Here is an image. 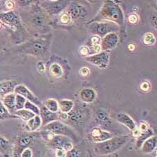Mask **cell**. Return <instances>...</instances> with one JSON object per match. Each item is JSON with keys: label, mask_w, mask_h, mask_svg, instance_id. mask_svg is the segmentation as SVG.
Masks as SVG:
<instances>
[{"label": "cell", "mask_w": 157, "mask_h": 157, "mask_svg": "<svg viewBox=\"0 0 157 157\" xmlns=\"http://www.w3.org/2000/svg\"><path fill=\"white\" fill-rule=\"evenodd\" d=\"M111 21L117 24L121 28H124L125 18L120 6L113 0H105L98 14L89 22Z\"/></svg>", "instance_id": "1"}, {"label": "cell", "mask_w": 157, "mask_h": 157, "mask_svg": "<svg viewBox=\"0 0 157 157\" xmlns=\"http://www.w3.org/2000/svg\"><path fill=\"white\" fill-rule=\"evenodd\" d=\"M50 17L41 5L33 3L28 15L27 22L29 26L36 32H46L49 29Z\"/></svg>", "instance_id": "2"}, {"label": "cell", "mask_w": 157, "mask_h": 157, "mask_svg": "<svg viewBox=\"0 0 157 157\" xmlns=\"http://www.w3.org/2000/svg\"><path fill=\"white\" fill-rule=\"evenodd\" d=\"M129 140L130 136L128 134L117 137L113 136L105 141L95 143L94 146V152L95 154L99 155H110L121 149L128 142Z\"/></svg>", "instance_id": "3"}, {"label": "cell", "mask_w": 157, "mask_h": 157, "mask_svg": "<svg viewBox=\"0 0 157 157\" xmlns=\"http://www.w3.org/2000/svg\"><path fill=\"white\" fill-rule=\"evenodd\" d=\"M50 40L47 38L35 39L30 43H25L21 47V51L36 57H44L50 49Z\"/></svg>", "instance_id": "4"}, {"label": "cell", "mask_w": 157, "mask_h": 157, "mask_svg": "<svg viewBox=\"0 0 157 157\" xmlns=\"http://www.w3.org/2000/svg\"><path fill=\"white\" fill-rule=\"evenodd\" d=\"M43 130L49 131V132L54 133L55 134L67 136L73 141H78V137L76 134L75 130L68 124L60 121L59 120H54L49 123L47 125L43 126Z\"/></svg>", "instance_id": "5"}, {"label": "cell", "mask_w": 157, "mask_h": 157, "mask_svg": "<svg viewBox=\"0 0 157 157\" xmlns=\"http://www.w3.org/2000/svg\"><path fill=\"white\" fill-rule=\"evenodd\" d=\"M89 115V109L86 105H74L73 109L68 113V119L64 123H68V125L74 127H84L87 121Z\"/></svg>", "instance_id": "6"}, {"label": "cell", "mask_w": 157, "mask_h": 157, "mask_svg": "<svg viewBox=\"0 0 157 157\" xmlns=\"http://www.w3.org/2000/svg\"><path fill=\"white\" fill-rule=\"evenodd\" d=\"M88 25L91 34L98 36L100 38H103L110 32H117L120 31V26L117 24L111 21L88 22Z\"/></svg>", "instance_id": "7"}, {"label": "cell", "mask_w": 157, "mask_h": 157, "mask_svg": "<svg viewBox=\"0 0 157 157\" xmlns=\"http://www.w3.org/2000/svg\"><path fill=\"white\" fill-rule=\"evenodd\" d=\"M46 131V130H44ZM47 138L48 140V145L53 148H63L66 152H68L73 148V143L71 138L67 136L55 134L54 133L46 131Z\"/></svg>", "instance_id": "8"}, {"label": "cell", "mask_w": 157, "mask_h": 157, "mask_svg": "<svg viewBox=\"0 0 157 157\" xmlns=\"http://www.w3.org/2000/svg\"><path fill=\"white\" fill-rule=\"evenodd\" d=\"M71 0H56V1H47L42 3L41 6L47 11L50 16H55L64 11L68 7Z\"/></svg>", "instance_id": "9"}, {"label": "cell", "mask_w": 157, "mask_h": 157, "mask_svg": "<svg viewBox=\"0 0 157 157\" xmlns=\"http://www.w3.org/2000/svg\"><path fill=\"white\" fill-rule=\"evenodd\" d=\"M67 12L70 15L71 21H82L86 20L88 16L87 8L82 4L77 2H72L67 8Z\"/></svg>", "instance_id": "10"}, {"label": "cell", "mask_w": 157, "mask_h": 157, "mask_svg": "<svg viewBox=\"0 0 157 157\" xmlns=\"http://www.w3.org/2000/svg\"><path fill=\"white\" fill-rule=\"evenodd\" d=\"M37 137V134L32 133V134H25L20 136L17 139L14 148H13V155L14 156H19L25 148H29L31 145L34 144L35 140Z\"/></svg>", "instance_id": "11"}, {"label": "cell", "mask_w": 157, "mask_h": 157, "mask_svg": "<svg viewBox=\"0 0 157 157\" xmlns=\"http://www.w3.org/2000/svg\"><path fill=\"white\" fill-rule=\"evenodd\" d=\"M109 56L108 51H101L98 54H92L88 57H86V61H88L90 64L96 65L98 68L104 69L107 68L109 63Z\"/></svg>", "instance_id": "12"}, {"label": "cell", "mask_w": 157, "mask_h": 157, "mask_svg": "<svg viewBox=\"0 0 157 157\" xmlns=\"http://www.w3.org/2000/svg\"><path fill=\"white\" fill-rule=\"evenodd\" d=\"M0 21L5 25L13 29L21 28V22L19 16L14 11L10 10L8 12L2 13L0 14Z\"/></svg>", "instance_id": "13"}, {"label": "cell", "mask_w": 157, "mask_h": 157, "mask_svg": "<svg viewBox=\"0 0 157 157\" xmlns=\"http://www.w3.org/2000/svg\"><path fill=\"white\" fill-rule=\"evenodd\" d=\"M119 43V36L116 32H110L101 38V47L102 51H109L117 46Z\"/></svg>", "instance_id": "14"}, {"label": "cell", "mask_w": 157, "mask_h": 157, "mask_svg": "<svg viewBox=\"0 0 157 157\" xmlns=\"http://www.w3.org/2000/svg\"><path fill=\"white\" fill-rule=\"evenodd\" d=\"M13 93L16 94L21 95L24 98H26V100L36 104L39 107L42 105L41 102H40L39 98L24 84H17L16 87H15L14 90H13Z\"/></svg>", "instance_id": "15"}, {"label": "cell", "mask_w": 157, "mask_h": 157, "mask_svg": "<svg viewBox=\"0 0 157 157\" xmlns=\"http://www.w3.org/2000/svg\"><path fill=\"white\" fill-rule=\"evenodd\" d=\"M114 134L107 130H103L100 127H94L90 133L91 141L94 143L101 142L113 137Z\"/></svg>", "instance_id": "16"}, {"label": "cell", "mask_w": 157, "mask_h": 157, "mask_svg": "<svg viewBox=\"0 0 157 157\" xmlns=\"http://www.w3.org/2000/svg\"><path fill=\"white\" fill-rule=\"evenodd\" d=\"M96 122L104 129L109 130L113 127V122L105 109H100L96 113Z\"/></svg>", "instance_id": "17"}, {"label": "cell", "mask_w": 157, "mask_h": 157, "mask_svg": "<svg viewBox=\"0 0 157 157\" xmlns=\"http://www.w3.org/2000/svg\"><path fill=\"white\" fill-rule=\"evenodd\" d=\"M39 116L41 117L42 120V126H45L48 124L49 123L52 121H54V120H58V116H57V113H52L50 110L45 107L44 105L39 106Z\"/></svg>", "instance_id": "18"}, {"label": "cell", "mask_w": 157, "mask_h": 157, "mask_svg": "<svg viewBox=\"0 0 157 157\" xmlns=\"http://www.w3.org/2000/svg\"><path fill=\"white\" fill-rule=\"evenodd\" d=\"M116 120L117 122H119L120 123L125 126L130 131H132L134 129H135L137 127L134 120L129 115L126 114L124 113H118L116 116Z\"/></svg>", "instance_id": "19"}, {"label": "cell", "mask_w": 157, "mask_h": 157, "mask_svg": "<svg viewBox=\"0 0 157 157\" xmlns=\"http://www.w3.org/2000/svg\"><path fill=\"white\" fill-rule=\"evenodd\" d=\"M79 98L84 103H92L96 99L97 93L92 88H83L79 92Z\"/></svg>", "instance_id": "20"}, {"label": "cell", "mask_w": 157, "mask_h": 157, "mask_svg": "<svg viewBox=\"0 0 157 157\" xmlns=\"http://www.w3.org/2000/svg\"><path fill=\"white\" fill-rule=\"evenodd\" d=\"M17 82L13 80H5L0 82V97L2 98L8 94L13 93Z\"/></svg>", "instance_id": "21"}, {"label": "cell", "mask_w": 157, "mask_h": 157, "mask_svg": "<svg viewBox=\"0 0 157 157\" xmlns=\"http://www.w3.org/2000/svg\"><path fill=\"white\" fill-rule=\"evenodd\" d=\"M157 147V137L154 134L152 137H148L145 140L140 148L143 153H151L156 149Z\"/></svg>", "instance_id": "22"}, {"label": "cell", "mask_w": 157, "mask_h": 157, "mask_svg": "<svg viewBox=\"0 0 157 157\" xmlns=\"http://www.w3.org/2000/svg\"><path fill=\"white\" fill-rule=\"evenodd\" d=\"M15 100H16V94L10 93L2 97V103L4 104L5 107L7 109L9 113L12 115H14L15 111Z\"/></svg>", "instance_id": "23"}, {"label": "cell", "mask_w": 157, "mask_h": 157, "mask_svg": "<svg viewBox=\"0 0 157 157\" xmlns=\"http://www.w3.org/2000/svg\"><path fill=\"white\" fill-rule=\"evenodd\" d=\"M154 134H154L153 130L149 128V127H148V129H146V130L141 131L139 135L136 137V138H137V140H136V143H135L136 148H137V149H139V148L141 147V145H142L143 143H144V141H145L146 139H148V137H152V136L154 135Z\"/></svg>", "instance_id": "24"}, {"label": "cell", "mask_w": 157, "mask_h": 157, "mask_svg": "<svg viewBox=\"0 0 157 157\" xmlns=\"http://www.w3.org/2000/svg\"><path fill=\"white\" fill-rule=\"evenodd\" d=\"M26 126L30 132H36L42 127V120L39 115H36L26 122Z\"/></svg>", "instance_id": "25"}, {"label": "cell", "mask_w": 157, "mask_h": 157, "mask_svg": "<svg viewBox=\"0 0 157 157\" xmlns=\"http://www.w3.org/2000/svg\"><path fill=\"white\" fill-rule=\"evenodd\" d=\"M59 105V110L61 113H68L71 109H73L75 105V102L71 100H68V99H62L58 101Z\"/></svg>", "instance_id": "26"}, {"label": "cell", "mask_w": 157, "mask_h": 157, "mask_svg": "<svg viewBox=\"0 0 157 157\" xmlns=\"http://www.w3.org/2000/svg\"><path fill=\"white\" fill-rule=\"evenodd\" d=\"M12 150V145L10 141L2 136H0V153L4 155H9Z\"/></svg>", "instance_id": "27"}, {"label": "cell", "mask_w": 157, "mask_h": 157, "mask_svg": "<svg viewBox=\"0 0 157 157\" xmlns=\"http://www.w3.org/2000/svg\"><path fill=\"white\" fill-rule=\"evenodd\" d=\"M15 116H17L18 118H21L22 120L27 122L28 120H29L30 119H32V117H34L36 116L35 113H33L31 111L28 110L26 109H19V110H16L14 113Z\"/></svg>", "instance_id": "28"}, {"label": "cell", "mask_w": 157, "mask_h": 157, "mask_svg": "<svg viewBox=\"0 0 157 157\" xmlns=\"http://www.w3.org/2000/svg\"><path fill=\"white\" fill-rule=\"evenodd\" d=\"M50 73L54 78H61L64 74V70L61 64L53 63L50 66Z\"/></svg>", "instance_id": "29"}, {"label": "cell", "mask_w": 157, "mask_h": 157, "mask_svg": "<svg viewBox=\"0 0 157 157\" xmlns=\"http://www.w3.org/2000/svg\"><path fill=\"white\" fill-rule=\"evenodd\" d=\"M44 106L52 113H57L59 111L58 101L54 98H49L44 101Z\"/></svg>", "instance_id": "30"}, {"label": "cell", "mask_w": 157, "mask_h": 157, "mask_svg": "<svg viewBox=\"0 0 157 157\" xmlns=\"http://www.w3.org/2000/svg\"><path fill=\"white\" fill-rule=\"evenodd\" d=\"M10 118H18L15 115H12L9 113L7 109L5 107L4 104L2 103V101L0 97V120H5L10 119Z\"/></svg>", "instance_id": "31"}, {"label": "cell", "mask_w": 157, "mask_h": 157, "mask_svg": "<svg viewBox=\"0 0 157 157\" xmlns=\"http://www.w3.org/2000/svg\"><path fill=\"white\" fill-rule=\"evenodd\" d=\"M143 42L147 46H153L155 43V37L152 32H147L143 36Z\"/></svg>", "instance_id": "32"}, {"label": "cell", "mask_w": 157, "mask_h": 157, "mask_svg": "<svg viewBox=\"0 0 157 157\" xmlns=\"http://www.w3.org/2000/svg\"><path fill=\"white\" fill-rule=\"evenodd\" d=\"M26 98L20 94H16V100H15V109L16 110L22 109L25 108V102H26Z\"/></svg>", "instance_id": "33"}, {"label": "cell", "mask_w": 157, "mask_h": 157, "mask_svg": "<svg viewBox=\"0 0 157 157\" xmlns=\"http://www.w3.org/2000/svg\"><path fill=\"white\" fill-rule=\"evenodd\" d=\"M24 109H26L28 110L31 111L33 113H35L36 115H39V113H40V111H39V107H38L37 105L36 104L32 103V102L29 101H26L25 105V108Z\"/></svg>", "instance_id": "34"}, {"label": "cell", "mask_w": 157, "mask_h": 157, "mask_svg": "<svg viewBox=\"0 0 157 157\" xmlns=\"http://www.w3.org/2000/svg\"><path fill=\"white\" fill-rule=\"evenodd\" d=\"M59 21L61 25H68L71 23V18L70 17V15L68 14V12H64L63 11L61 13H60V17H59Z\"/></svg>", "instance_id": "35"}, {"label": "cell", "mask_w": 157, "mask_h": 157, "mask_svg": "<svg viewBox=\"0 0 157 157\" xmlns=\"http://www.w3.org/2000/svg\"><path fill=\"white\" fill-rule=\"evenodd\" d=\"M79 53L83 57H88V56L91 55V51L90 49L87 46H82V47L79 48Z\"/></svg>", "instance_id": "36"}, {"label": "cell", "mask_w": 157, "mask_h": 157, "mask_svg": "<svg viewBox=\"0 0 157 157\" xmlns=\"http://www.w3.org/2000/svg\"><path fill=\"white\" fill-rule=\"evenodd\" d=\"M17 2L21 7H26L32 6L35 2V0H17Z\"/></svg>", "instance_id": "37"}, {"label": "cell", "mask_w": 157, "mask_h": 157, "mask_svg": "<svg viewBox=\"0 0 157 157\" xmlns=\"http://www.w3.org/2000/svg\"><path fill=\"white\" fill-rule=\"evenodd\" d=\"M82 155V152L79 151V150L76 149L73 147V148H71L70 151L67 152V156H71V157H78V156H81Z\"/></svg>", "instance_id": "38"}, {"label": "cell", "mask_w": 157, "mask_h": 157, "mask_svg": "<svg viewBox=\"0 0 157 157\" xmlns=\"http://www.w3.org/2000/svg\"><path fill=\"white\" fill-rule=\"evenodd\" d=\"M127 21L131 25H136L137 22L139 21V17L137 16L136 13H131V14L129 15Z\"/></svg>", "instance_id": "39"}, {"label": "cell", "mask_w": 157, "mask_h": 157, "mask_svg": "<svg viewBox=\"0 0 157 157\" xmlns=\"http://www.w3.org/2000/svg\"><path fill=\"white\" fill-rule=\"evenodd\" d=\"M101 40V38H100L98 36L93 35V36H91L90 39V46H94V45L100 44Z\"/></svg>", "instance_id": "40"}, {"label": "cell", "mask_w": 157, "mask_h": 157, "mask_svg": "<svg viewBox=\"0 0 157 157\" xmlns=\"http://www.w3.org/2000/svg\"><path fill=\"white\" fill-rule=\"evenodd\" d=\"M33 155V153H32V150L30 148H26L23 150L20 155V156L21 157H32Z\"/></svg>", "instance_id": "41"}, {"label": "cell", "mask_w": 157, "mask_h": 157, "mask_svg": "<svg viewBox=\"0 0 157 157\" xmlns=\"http://www.w3.org/2000/svg\"><path fill=\"white\" fill-rule=\"evenodd\" d=\"M150 89H151L150 83L148 82H147V81L143 82L142 83H141V85H140V90L144 91V92H147V91L149 90Z\"/></svg>", "instance_id": "42"}, {"label": "cell", "mask_w": 157, "mask_h": 157, "mask_svg": "<svg viewBox=\"0 0 157 157\" xmlns=\"http://www.w3.org/2000/svg\"><path fill=\"white\" fill-rule=\"evenodd\" d=\"M55 151H56L55 154L58 157L67 156V152L64 149H63V148H55Z\"/></svg>", "instance_id": "43"}, {"label": "cell", "mask_w": 157, "mask_h": 157, "mask_svg": "<svg viewBox=\"0 0 157 157\" xmlns=\"http://www.w3.org/2000/svg\"><path fill=\"white\" fill-rule=\"evenodd\" d=\"M36 68H37V70L39 73H43L46 71V66H45L44 63L43 61H39L38 64H36Z\"/></svg>", "instance_id": "44"}, {"label": "cell", "mask_w": 157, "mask_h": 157, "mask_svg": "<svg viewBox=\"0 0 157 157\" xmlns=\"http://www.w3.org/2000/svg\"><path fill=\"white\" fill-rule=\"evenodd\" d=\"M5 6L6 9L11 10H13L15 7V3L13 0H7V1L5 2Z\"/></svg>", "instance_id": "45"}, {"label": "cell", "mask_w": 157, "mask_h": 157, "mask_svg": "<svg viewBox=\"0 0 157 157\" xmlns=\"http://www.w3.org/2000/svg\"><path fill=\"white\" fill-rule=\"evenodd\" d=\"M79 74L82 76H87L90 74V69L87 67H82L79 70Z\"/></svg>", "instance_id": "46"}, {"label": "cell", "mask_w": 157, "mask_h": 157, "mask_svg": "<svg viewBox=\"0 0 157 157\" xmlns=\"http://www.w3.org/2000/svg\"><path fill=\"white\" fill-rule=\"evenodd\" d=\"M151 22H152L154 29H156V15H155V13H153L151 16Z\"/></svg>", "instance_id": "47"}, {"label": "cell", "mask_w": 157, "mask_h": 157, "mask_svg": "<svg viewBox=\"0 0 157 157\" xmlns=\"http://www.w3.org/2000/svg\"><path fill=\"white\" fill-rule=\"evenodd\" d=\"M148 128V125L145 122H142V123H140L139 127H138V129L140 130V131H142V130H145L146 129Z\"/></svg>", "instance_id": "48"}, {"label": "cell", "mask_w": 157, "mask_h": 157, "mask_svg": "<svg viewBox=\"0 0 157 157\" xmlns=\"http://www.w3.org/2000/svg\"><path fill=\"white\" fill-rule=\"evenodd\" d=\"M140 132H141V131H140V130H139V129H138V127H136L135 129H134V130H132V135H133V137H137V136L139 135Z\"/></svg>", "instance_id": "49"}, {"label": "cell", "mask_w": 157, "mask_h": 157, "mask_svg": "<svg viewBox=\"0 0 157 157\" xmlns=\"http://www.w3.org/2000/svg\"><path fill=\"white\" fill-rule=\"evenodd\" d=\"M127 48H128V50H130V51H134V50H135V46H134V44H129Z\"/></svg>", "instance_id": "50"}, {"label": "cell", "mask_w": 157, "mask_h": 157, "mask_svg": "<svg viewBox=\"0 0 157 157\" xmlns=\"http://www.w3.org/2000/svg\"><path fill=\"white\" fill-rule=\"evenodd\" d=\"M2 22L0 21V29H1V28H2Z\"/></svg>", "instance_id": "51"}, {"label": "cell", "mask_w": 157, "mask_h": 157, "mask_svg": "<svg viewBox=\"0 0 157 157\" xmlns=\"http://www.w3.org/2000/svg\"><path fill=\"white\" fill-rule=\"evenodd\" d=\"M89 1H90V2H94V1H97V0H89Z\"/></svg>", "instance_id": "52"}, {"label": "cell", "mask_w": 157, "mask_h": 157, "mask_svg": "<svg viewBox=\"0 0 157 157\" xmlns=\"http://www.w3.org/2000/svg\"><path fill=\"white\" fill-rule=\"evenodd\" d=\"M49 1H56V0H49Z\"/></svg>", "instance_id": "53"}, {"label": "cell", "mask_w": 157, "mask_h": 157, "mask_svg": "<svg viewBox=\"0 0 157 157\" xmlns=\"http://www.w3.org/2000/svg\"><path fill=\"white\" fill-rule=\"evenodd\" d=\"M2 1H4V2H6V1H7V0H2Z\"/></svg>", "instance_id": "54"}]
</instances>
